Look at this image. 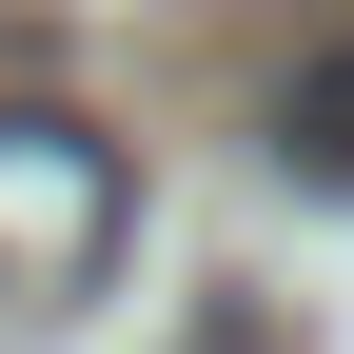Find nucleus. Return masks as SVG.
Masks as SVG:
<instances>
[{
    "label": "nucleus",
    "mask_w": 354,
    "mask_h": 354,
    "mask_svg": "<svg viewBox=\"0 0 354 354\" xmlns=\"http://www.w3.org/2000/svg\"><path fill=\"white\" fill-rule=\"evenodd\" d=\"M256 138H276V177H354V39L315 79H276V99H256Z\"/></svg>",
    "instance_id": "obj_1"
}]
</instances>
